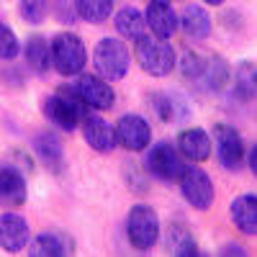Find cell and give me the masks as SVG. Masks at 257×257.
<instances>
[{
  "label": "cell",
  "mask_w": 257,
  "mask_h": 257,
  "mask_svg": "<svg viewBox=\"0 0 257 257\" xmlns=\"http://www.w3.org/2000/svg\"><path fill=\"white\" fill-rule=\"evenodd\" d=\"M44 116L62 132H72L88 116V105L77 95L72 85H59L57 93L44 100Z\"/></svg>",
  "instance_id": "1"
},
{
  "label": "cell",
  "mask_w": 257,
  "mask_h": 257,
  "mask_svg": "<svg viewBox=\"0 0 257 257\" xmlns=\"http://www.w3.org/2000/svg\"><path fill=\"white\" fill-rule=\"evenodd\" d=\"M134 57L139 59V67L152 77H167L178 64V54H175L173 44H170V39H160V36L142 34L137 39Z\"/></svg>",
  "instance_id": "2"
},
{
  "label": "cell",
  "mask_w": 257,
  "mask_h": 257,
  "mask_svg": "<svg viewBox=\"0 0 257 257\" xmlns=\"http://www.w3.org/2000/svg\"><path fill=\"white\" fill-rule=\"evenodd\" d=\"M93 64H95V75H100L108 82H116L123 80L128 67H132V52L121 39L113 36L100 39L93 49Z\"/></svg>",
  "instance_id": "3"
},
{
  "label": "cell",
  "mask_w": 257,
  "mask_h": 257,
  "mask_svg": "<svg viewBox=\"0 0 257 257\" xmlns=\"http://www.w3.org/2000/svg\"><path fill=\"white\" fill-rule=\"evenodd\" d=\"M49 54H52V67L59 75H80L88 64V49H85L82 39L72 31H62L52 39L49 44Z\"/></svg>",
  "instance_id": "4"
},
{
  "label": "cell",
  "mask_w": 257,
  "mask_h": 257,
  "mask_svg": "<svg viewBox=\"0 0 257 257\" xmlns=\"http://www.w3.org/2000/svg\"><path fill=\"white\" fill-rule=\"evenodd\" d=\"M126 239L134 249L149 252L160 242V216L152 206L137 203L126 216Z\"/></svg>",
  "instance_id": "5"
},
{
  "label": "cell",
  "mask_w": 257,
  "mask_h": 257,
  "mask_svg": "<svg viewBox=\"0 0 257 257\" xmlns=\"http://www.w3.org/2000/svg\"><path fill=\"white\" fill-rule=\"evenodd\" d=\"M183 198L196 208V211H208L213 206V198H216V190H213L211 175L206 170L196 167V165H185L183 175L178 180Z\"/></svg>",
  "instance_id": "6"
},
{
  "label": "cell",
  "mask_w": 257,
  "mask_h": 257,
  "mask_svg": "<svg viewBox=\"0 0 257 257\" xmlns=\"http://www.w3.org/2000/svg\"><path fill=\"white\" fill-rule=\"evenodd\" d=\"M211 144H216V157L221 162V167L226 170H242L244 157H247V149H244V139L234 126L229 123H216L213 126V139Z\"/></svg>",
  "instance_id": "7"
},
{
  "label": "cell",
  "mask_w": 257,
  "mask_h": 257,
  "mask_svg": "<svg viewBox=\"0 0 257 257\" xmlns=\"http://www.w3.org/2000/svg\"><path fill=\"white\" fill-rule=\"evenodd\" d=\"M147 170L152 173L157 180H165V183H178L183 170H185V160L183 155L178 152V149L173 144H155L152 149H149L147 155Z\"/></svg>",
  "instance_id": "8"
},
{
  "label": "cell",
  "mask_w": 257,
  "mask_h": 257,
  "mask_svg": "<svg viewBox=\"0 0 257 257\" xmlns=\"http://www.w3.org/2000/svg\"><path fill=\"white\" fill-rule=\"evenodd\" d=\"M116 132V142L128 149V152H142L152 142V126L147 123V118L137 116V113H126L118 118V123L113 126Z\"/></svg>",
  "instance_id": "9"
},
{
  "label": "cell",
  "mask_w": 257,
  "mask_h": 257,
  "mask_svg": "<svg viewBox=\"0 0 257 257\" xmlns=\"http://www.w3.org/2000/svg\"><path fill=\"white\" fill-rule=\"evenodd\" d=\"M72 88L77 90V95L85 100L88 108L108 111V108H113V103H116L113 88L108 85V80H103L100 75H80Z\"/></svg>",
  "instance_id": "10"
},
{
  "label": "cell",
  "mask_w": 257,
  "mask_h": 257,
  "mask_svg": "<svg viewBox=\"0 0 257 257\" xmlns=\"http://www.w3.org/2000/svg\"><path fill=\"white\" fill-rule=\"evenodd\" d=\"M29 239H31V231H29V221L24 216H18L16 211L0 213V247L16 254L21 249H26Z\"/></svg>",
  "instance_id": "11"
},
{
  "label": "cell",
  "mask_w": 257,
  "mask_h": 257,
  "mask_svg": "<svg viewBox=\"0 0 257 257\" xmlns=\"http://www.w3.org/2000/svg\"><path fill=\"white\" fill-rule=\"evenodd\" d=\"M80 123H82V137H85V142H88V147L95 149V152H103V155H105V152H113V149L118 147L113 126L105 121V118H100L98 113H88Z\"/></svg>",
  "instance_id": "12"
},
{
  "label": "cell",
  "mask_w": 257,
  "mask_h": 257,
  "mask_svg": "<svg viewBox=\"0 0 257 257\" xmlns=\"http://www.w3.org/2000/svg\"><path fill=\"white\" fill-rule=\"evenodd\" d=\"M26 198H29V188L21 170L13 165H0V206L18 208L26 203Z\"/></svg>",
  "instance_id": "13"
},
{
  "label": "cell",
  "mask_w": 257,
  "mask_h": 257,
  "mask_svg": "<svg viewBox=\"0 0 257 257\" xmlns=\"http://www.w3.org/2000/svg\"><path fill=\"white\" fill-rule=\"evenodd\" d=\"M211 137L203 128H185L178 137V152L185 162H206L211 157Z\"/></svg>",
  "instance_id": "14"
},
{
  "label": "cell",
  "mask_w": 257,
  "mask_h": 257,
  "mask_svg": "<svg viewBox=\"0 0 257 257\" xmlns=\"http://www.w3.org/2000/svg\"><path fill=\"white\" fill-rule=\"evenodd\" d=\"M144 24L152 31V36L170 39L178 31V13L170 8V3H149L144 13Z\"/></svg>",
  "instance_id": "15"
},
{
  "label": "cell",
  "mask_w": 257,
  "mask_h": 257,
  "mask_svg": "<svg viewBox=\"0 0 257 257\" xmlns=\"http://www.w3.org/2000/svg\"><path fill=\"white\" fill-rule=\"evenodd\" d=\"M26 247L34 257H59V254H70L75 249L72 239L62 231H41L34 239H29Z\"/></svg>",
  "instance_id": "16"
},
{
  "label": "cell",
  "mask_w": 257,
  "mask_h": 257,
  "mask_svg": "<svg viewBox=\"0 0 257 257\" xmlns=\"http://www.w3.org/2000/svg\"><path fill=\"white\" fill-rule=\"evenodd\" d=\"M34 152L41 160V165L52 170V173H62L64 170V149H62V142L57 139V134L39 132L34 137Z\"/></svg>",
  "instance_id": "17"
},
{
  "label": "cell",
  "mask_w": 257,
  "mask_h": 257,
  "mask_svg": "<svg viewBox=\"0 0 257 257\" xmlns=\"http://www.w3.org/2000/svg\"><path fill=\"white\" fill-rule=\"evenodd\" d=\"M231 221L242 234L252 237L257 234V196L254 193H244V196H237L229 206Z\"/></svg>",
  "instance_id": "18"
},
{
  "label": "cell",
  "mask_w": 257,
  "mask_h": 257,
  "mask_svg": "<svg viewBox=\"0 0 257 257\" xmlns=\"http://www.w3.org/2000/svg\"><path fill=\"white\" fill-rule=\"evenodd\" d=\"M229 80H231L229 64L221 57H216V54L203 57V70L198 75V82L203 85L208 93H221L226 85H229Z\"/></svg>",
  "instance_id": "19"
},
{
  "label": "cell",
  "mask_w": 257,
  "mask_h": 257,
  "mask_svg": "<svg viewBox=\"0 0 257 257\" xmlns=\"http://www.w3.org/2000/svg\"><path fill=\"white\" fill-rule=\"evenodd\" d=\"M152 108L162 121H185L190 116L185 95L178 93H152Z\"/></svg>",
  "instance_id": "20"
},
{
  "label": "cell",
  "mask_w": 257,
  "mask_h": 257,
  "mask_svg": "<svg viewBox=\"0 0 257 257\" xmlns=\"http://www.w3.org/2000/svg\"><path fill=\"white\" fill-rule=\"evenodd\" d=\"M178 29L185 31L190 39H208L211 36V16L201 6H185V11L178 18Z\"/></svg>",
  "instance_id": "21"
},
{
  "label": "cell",
  "mask_w": 257,
  "mask_h": 257,
  "mask_svg": "<svg viewBox=\"0 0 257 257\" xmlns=\"http://www.w3.org/2000/svg\"><path fill=\"white\" fill-rule=\"evenodd\" d=\"M165 247H167V252L180 254V257H196V254H201L198 244H196V237H193V231L185 224H173L167 229Z\"/></svg>",
  "instance_id": "22"
},
{
  "label": "cell",
  "mask_w": 257,
  "mask_h": 257,
  "mask_svg": "<svg viewBox=\"0 0 257 257\" xmlns=\"http://www.w3.org/2000/svg\"><path fill=\"white\" fill-rule=\"evenodd\" d=\"M113 26H116L118 36H123V39H128V41H137V39L144 34V29H147L144 13H142L139 8H134V6H123V8H118V13L113 16Z\"/></svg>",
  "instance_id": "23"
},
{
  "label": "cell",
  "mask_w": 257,
  "mask_h": 257,
  "mask_svg": "<svg viewBox=\"0 0 257 257\" xmlns=\"http://www.w3.org/2000/svg\"><path fill=\"white\" fill-rule=\"evenodd\" d=\"M26 62L31 64V70L36 75H47L52 70V54H49V41L44 36H29L26 41Z\"/></svg>",
  "instance_id": "24"
},
{
  "label": "cell",
  "mask_w": 257,
  "mask_h": 257,
  "mask_svg": "<svg viewBox=\"0 0 257 257\" xmlns=\"http://www.w3.org/2000/svg\"><path fill=\"white\" fill-rule=\"evenodd\" d=\"M75 11L88 24H105L113 16V0H72Z\"/></svg>",
  "instance_id": "25"
},
{
  "label": "cell",
  "mask_w": 257,
  "mask_h": 257,
  "mask_svg": "<svg viewBox=\"0 0 257 257\" xmlns=\"http://www.w3.org/2000/svg\"><path fill=\"white\" fill-rule=\"evenodd\" d=\"M234 82H237L239 100H252L254 98V64L249 59L237 67V77H234Z\"/></svg>",
  "instance_id": "26"
},
{
  "label": "cell",
  "mask_w": 257,
  "mask_h": 257,
  "mask_svg": "<svg viewBox=\"0 0 257 257\" xmlns=\"http://www.w3.org/2000/svg\"><path fill=\"white\" fill-rule=\"evenodd\" d=\"M18 11H21L26 24H41L47 18L49 3L47 0H18Z\"/></svg>",
  "instance_id": "27"
},
{
  "label": "cell",
  "mask_w": 257,
  "mask_h": 257,
  "mask_svg": "<svg viewBox=\"0 0 257 257\" xmlns=\"http://www.w3.org/2000/svg\"><path fill=\"white\" fill-rule=\"evenodd\" d=\"M18 39L16 34L6 26V24H0V59H16L18 57Z\"/></svg>",
  "instance_id": "28"
},
{
  "label": "cell",
  "mask_w": 257,
  "mask_h": 257,
  "mask_svg": "<svg viewBox=\"0 0 257 257\" xmlns=\"http://www.w3.org/2000/svg\"><path fill=\"white\" fill-rule=\"evenodd\" d=\"M201 70H203V57L196 54V52H183V57H180V72L185 77H190V80H198Z\"/></svg>",
  "instance_id": "29"
},
{
  "label": "cell",
  "mask_w": 257,
  "mask_h": 257,
  "mask_svg": "<svg viewBox=\"0 0 257 257\" xmlns=\"http://www.w3.org/2000/svg\"><path fill=\"white\" fill-rule=\"evenodd\" d=\"M54 13L62 24H75L77 21V11L72 0H54Z\"/></svg>",
  "instance_id": "30"
},
{
  "label": "cell",
  "mask_w": 257,
  "mask_h": 257,
  "mask_svg": "<svg viewBox=\"0 0 257 257\" xmlns=\"http://www.w3.org/2000/svg\"><path fill=\"white\" fill-rule=\"evenodd\" d=\"M221 254H244V249L242 247H224Z\"/></svg>",
  "instance_id": "31"
},
{
  "label": "cell",
  "mask_w": 257,
  "mask_h": 257,
  "mask_svg": "<svg viewBox=\"0 0 257 257\" xmlns=\"http://www.w3.org/2000/svg\"><path fill=\"white\" fill-rule=\"evenodd\" d=\"M249 170H257V162H254V149L249 152Z\"/></svg>",
  "instance_id": "32"
},
{
  "label": "cell",
  "mask_w": 257,
  "mask_h": 257,
  "mask_svg": "<svg viewBox=\"0 0 257 257\" xmlns=\"http://www.w3.org/2000/svg\"><path fill=\"white\" fill-rule=\"evenodd\" d=\"M203 3H206V6H221L224 0H203Z\"/></svg>",
  "instance_id": "33"
},
{
  "label": "cell",
  "mask_w": 257,
  "mask_h": 257,
  "mask_svg": "<svg viewBox=\"0 0 257 257\" xmlns=\"http://www.w3.org/2000/svg\"><path fill=\"white\" fill-rule=\"evenodd\" d=\"M149 3H170V0H149Z\"/></svg>",
  "instance_id": "34"
}]
</instances>
